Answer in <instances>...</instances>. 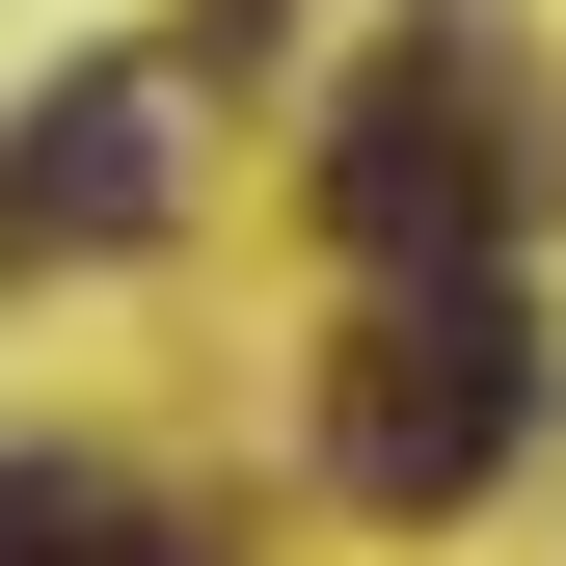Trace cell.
I'll use <instances>...</instances> for the list:
<instances>
[{
  "mask_svg": "<svg viewBox=\"0 0 566 566\" xmlns=\"http://www.w3.org/2000/svg\"><path fill=\"white\" fill-rule=\"evenodd\" d=\"M82 566H217V539H163V513H108V539H82Z\"/></svg>",
  "mask_w": 566,
  "mask_h": 566,
  "instance_id": "cell-5",
  "label": "cell"
},
{
  "mask_svg": "<svg viewBox=\"0 0 566 566\" xmlns=\"http://www.w3.org/2000/svg\"><path fill=\"white\" fill-rule=\"evenodd\" d=\"M513 189H539V135L485 54H378V82L324 108V217L378 243V270H432V243H513Z\"/></svg>",
  "mask_w": 566,
  "mask_h": 566,
  "instance_id": "cell-2",
  "label": "cell"
},
{
  "mask_svg": "<svg viewBox=\"0 0 566 566\" xmlns=\"http://www.w3.org/2000/svg\"><path fill=\"white\" fill-rule=\"evenodd\" d=\"M163 82H54L28 135H0V270H108V243H163Z\"/></svg>",
  "mask_w": 566,
  "mask_h": 566,
  "instance_id": "cell-3",
  "label": "cell"
},
{
  "mask_svg": "<svg viewBox=\"0 0 566 566\" xmlns=\"http://www.w3.org/2000/svg\"><path fill=\"white\" fill-rule=\"evenodd\" d=\"M513 459H539V324L485 270H432V297L350 324V378H324V485L350 513H485Z\"/></svg>",
  "mask_w": 566,
  "mask_h": 566,
  "instance_id": "cell-1",
  "label": "cell"
},
{
  "mask_svg": "<svg viewBox=\"0 0 566 566\" xmlns=\"http://www.w3.org/2000/svg\"><path fill=\"white\" fill-rule=\"evenodd\" d=\"M108 539V485H54V459H0V566H82Z\"/></svg>",
  "mask_w": 566,
  "mask_h": 566,
  "instance_id": "cell-4",
  "label": "cell"
}]
</instances>
